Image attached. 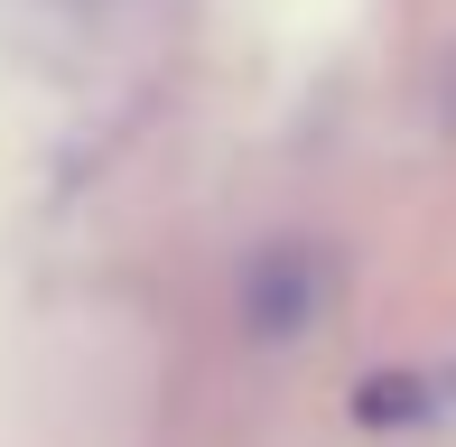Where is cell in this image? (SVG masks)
Here are the masks:
<instances>
[{"instance_id": "obj_2", "label": "cell", "mask_w": 456, "mask_h": 447, "mask_svg": "<svg viewBox=\"0 0 456 447\" xmlns=\"http://www.w3.org/2000/svg\"><path fill=\"white\" fill-rule=\"evenodd\" d=\"M354 410H363V419H410V410H419V382H410V373L363 382V392H354Z\"/></svg>"}, {"instance_id": "obj_1", "label": "cell", "mask_w": 456, "mask_h": 447, "mask_svg": "<svg viewBox=\"0 0 456 447\" xmlns=\"http://www.w3.org/2000/svg\"><path fill=\"white\" fill-rule=\"evenodd\" d=\"M307 308H317V261H307V252H261L252 280H242V317H252V336H289Z\"/></svg>"}]
</instances>
